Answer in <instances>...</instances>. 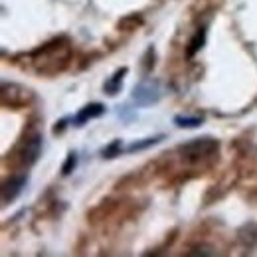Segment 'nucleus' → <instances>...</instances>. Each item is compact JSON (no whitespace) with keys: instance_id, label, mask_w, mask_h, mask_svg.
Wrapping results in <instances>:
<instances>
[{"instance_id":"nucleus-9","label":"nucleus","mask_w":257,"mask_h":257,"mask_svg":"<svg viewBox=\"0 0 257 257\" xmlns=\"http://www.w3.org/2000/svg\"><path fill=\"white\" fill-rule=\"evenodd\" d=\"M162 137H153V139H149V141H145V143H135V145H131L127 151L128 153H135V151H141V149H147V147H151V145H157V143H161Z\"/></svg>"},{"instance_id":"nucleus-10","label":"nucleus","mask_w":257,"mask_h":257,"mask_svg":"<svg viewBox=\"0 0 257 257\" xmlns=\"http://www.w3.org/2000/svg\"><path fill=\"white\" fill-rule=\"evenodd\" d=\"M75 162H77V159H75V155H73V153H71V155H69V157H67V161H65L64 168H62V172H64L65 176H67V174H69V172H71V170H73V168H75Z\"/></svg>"},{"instance_id":"nucleus-5","label":"nucleus","mask_w":257,"mask_h":257,"mask_svg":"<svg viewBox=\"0 0 257 257\" xmlns=\"http://www.w3.org/2000/svg\"><path fill=\"white\" fill-rule=\"evenodd\" d=\"M103 113H105V107H103L101 103H91V105L83 107V109H81V111L75 115V125H77V127H83L87 121L101 117Z\"/></svg>"},{"instance_id":"nucleus-3","label":"nucleus","mask_w":257,"mask_h":257,"mask_svg":"<svg viewBox=\"0 0 257 257\" xmlns=\"http://www.w3.org/2000/svg\"><path fill=\"white\" fill-rule=\"evenodd\" d=\"M40 153H42V139L38 135H34V137H30L26 141V145L22 149V155H20V161H22V164H26V166H32L34 162L38 161Z\"/></svg>"},{"instance_id":"nucleus-4","label":"nucleus","mask_w":257,"mask_h":257,"mask_svg":"<svg viewBox=\"0 0 257 257\" xmlns=\"http://www.w3.org/2000/svg\"><path fill=\"white\" fill-rule=\"evenodd\" d=\"M26 182H28V178H26V176H14V178L6 180V182H4V186H2V202H4V204L12 202L18 194L24 190Z\"/></svg>"},{"instance_id":"nucleus-2","label":"nucleus","mask_w":257,"mask_h":257,"mask_svg":"<svg viewBox=\"0 0 257 257\" xmlns=\"http://www.w3.org/2000/svg\"><path fill=\"white\" fill-rule=\"evenodd\" d=\"M161 97V91H159V85L157 83H141L135 93H133V99L141 105H151V103H157Z\"/></svg>"},{"instance_id":"nucleus-8","label":"nucleus","mask_w":257,"mask_h":257,"mask_svg":"<svg viewBox=\"0 0 257 257\" xmlns=\"http://www.w3.org/2000/svg\"><path fill=\"white\" fill-rule=\"evenodd\" d=\"M174 123L180 128H194L200 127L204 123V119L202 117H182V115H178V117H174Z\"/></svg>"},{"instance_id":"nucleus-1","label":"nucleus","mask_w":257,"mask_h":257,"mask_svg":"<svg viewBox=\"0 0 257 257\" xmlns=\"http://www.w3.org/2000/svg\"><path fill=\"white\" fill-rule=\"evenodd\" d=\"M218 147L220 143L212 137H202V139H194V141H188L184 145L178 147V153L182 155V159L188 162H198L204 161L208 157H212L214 153H218Z\"/></svg>"},{"instance_id":"nucleus-7","label":"nucleus","mask_w":257,"mask_h":257,"mask_svg":"<svg viewBox=\"0 0 257 257\" xmlns=\"http://www.w3.org/2000/svg\"><path fill=\"white\" fill-rule=\"evenodd\" d=\"M125 73H127V67L119 69V71L113 75V79L105 83V91H107L109 95H115V93L119 91V85H121V81H123V75H125Z\"/></svg>"},{"instance_id":"nucleus-6","label":"nucleus","mask_w":257,"mask_h":257,"mask_svg":"<svg viewBox=\"0 0 257 257\" xmlns=\"http://www.w3.org/2000/svg\"><path fill=\"white\" fill-rule=\"evenodd\" d=\"M204 42H206V28H200L198 32L194 34V38L190 40V44H188V50H186L188 58H194V56H196V54L202 50Z\"/></svg>"}]
</instances>
